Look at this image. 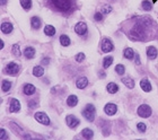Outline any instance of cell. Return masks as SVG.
<instances>
[{
  "label": "cell",
  "mask_w": 158,
  "mask_h": 140,
  "mask_svg": "<svg viewBox=\"0 0 158 140\" xmlns=\"http://www.w3.org/2000/svg\"><path fill=\"white\" fill-rule=\"evenodd\" d=\"M98 76H100L101 78H103V79H104V78L106 77V74H105L104 71H100V72H98Z\"/></svg>",
  "instance_id": "41"
},
{
  "label": "cell",
  "mask_w": 158,
  "mask_h": 140,
  "mask_svg": "<svg viewBox=\"0 0 158 140\" xmlns=\"http://www.w3.org/2000/svg\"><path fill=\"white\" fill-rule=\"evenodd\" d=\"M28 106L31 109H36L37 107V103H36V101H31L28 103Z\"/></svg>",
  "instance_id": "38"
},
{
  "label": "cell",
  "mask_w": 158,
  "mask_h": 140,
  "mask_svg": "<svg viewBox=\"0 0 158 140\" xmlns=\"http://www.w3.org/2000/svg\"><path fill=\"white\" fill-rule=\"evenodd\" d=\"M128 30L124 31L131 41L146 42L154 40L158 33V25L151 17L142 16L130 19Z\"/></svg>",
  "instance_id": "1"
},
{
  "label": "cell",
  "mask_w": 158,
  "mask_h": 140,
  "mask_svg": "<svg viewBox=\"0 0 158 140\" xmlns=\"http://www.w3.org/2000/svg\"><path fill=\"white\" fill-rule=\"evenodd\" d=\"M101 48H102V51L104 52V53H108V52H112L114 50V44L112 43L111 40H108V38H103Z\"/></svg>",
  "instance_id": "7"
},
{
  "label": "cell",
  "mask_w": 158,
  "mask_h": 140,
  "mask_svg": "<svg viewBox=\"0 0 158 140\" xmlns=\"http://www.w3.org/2000/svg\"><path fill=\"white\" fill-rule=\"evenodd\" d=\"M137 129H138L140 132H144V131H146V129H147V126H146L144 123H141V122H140V123H138V124H137Z\"/></svg>",
  "instance_id": "35"
},
{
  "label": "cell",
  "mask_w": 158,
  "mask_h": 140,
  "mask_svg": "<svg viewBox=\"0 0 158 140\" xmlns=\"http://www.w3.org/2000/svg\"><path fill=\"white\" fill-rule=\"evenodd\" d=\"M78 104V97L76 95H70L67 98V105L69 107H75Z\"/></svg>",
  "instance_id": "18"
},
{
  "label": "cell",
  "mask_w": 158,
  "mask_h": 140,
  "mask_svg": "<svg viewBox=\"0 0 158 140\" xmlns=\"http://www.w3.org/2000/svg\"><path fill=\"white\" fill-rule=\"evenodd\" d=\"M11 88V82L9 80H2V84H1V89H2V92H9Z\"/></svg>",
  "instance_id": "28"
},
{
  "label": "cell",
  "mask_w": 158,
  "mask_h": 140,
  "mask_svg": "<svg viewBox=\"0 0 158 140\" xmlns=\"http://www.w3.org/2000/svg\"><path fill=\"white\" fill-rule=\"evenodd\" d=\"M87 25L86 23L84 22H79L76 24V26H75V32L78 34V35H80V36H83V35H85L87 33Z\"/></svg>",
  "instance_id": "9"
},
{
  "label": "cell",
  "mask_w": 158,
  "mask_h": 140,
  "mask_svg": "<svg viewBox=\"0 0 158 140\" xmlns=\"http://www.w3.org/2000/svg\"><path fill=\"white\" fill-rule=\"evenodd\" d=\"M65 123H67V125H68L69 128L75 129L76 126H78L79 125L80 121H79L75 115H67V117H65Z\"/></svg>",
  "instance_id": "8"
},
{
  "label": "cell",
  "mask_w": 158,
  "mask_h": 140,
  "mask_svg": "<svg viewBox=\"0 0 158 140\" xmlns=\"http://www.w3.org/2000/svg\"><path fill=\"white\" fill-rule=\"evenodd\" d=\"M44 34L48 35V36H53L56 34V28L53 26H51V25H46L44 27Z\"/></svg>",
  "instance_id": "25"
},
{
  "label": "cell",
  "mask_w": 158,
  "mask_h": 140,
  "mask_svg": "<svg viewBox=\"0 0 158 140\" xmlns=\"http://www.w3.org/2000/svg\"><path fill=\"white\" fill-rule=\"evenodd\" d=\"M11 52H13V54H14L15 57H21V54H22L21 49H19V45L18 44L13 45V48H11Z\"/></svg>",
  "instance_id": "30"
},
{
  "label": "cell",
  "mask_w": 158,
  "mask_h": 140,
  "mask_svg": "<svg viewBox=\"0 0 158 140\" xmlns=\"http://www.w3.org/2000/svg\"><path fill=\"white\" fill-rule=\"evenodd\" d=\"M24 55L26 59H33L35 57V49L33 46H27L24 50Z\"/></svg>",
  "instance_id": "12"
},
{
  "label": "cell",
  "mask_w": 158,
  "mask_h": 140,
  "mask_svg": "<svg viewBox=\"0 0 158 140\" xmlns=\"http://www.w3.org/2000/svg\"><path fill=\"white\" fill-rule=\"evenodd\" d=\"M140 87H141V89H142L144 92H146V93L150 92L151 89H152L150 81L148 80V79H146V78H144V79H141V81H140Z\"/></svg>",
  "instance_id": "13"
},
{
  "label": "cell",
  "mask_w": 158,
  "mask_h": 140,
  "mask_svg": "<svg viewBox=\"0 0 158 140\" xmlns=\"http://www.w3.org/2000/svg\"><path fill=\"white\" fill-rule=\"evenodd\" d=\"M122 82L128 87V88L132 89L135 87V80L132 79V78H130V77H127V78H122Z\"/></svg>",
  "instance_id": "23"
},
{
  "label": "cell",
  "mask_w": 158,
  "mask_h": 140,
  "mask_svg": "<svg viewBox=\"0 0 158 140\" xmlns=\"http://www.w3.org/2000/svg\"><path fill=\"white\" fill-rule=\"evenodd\" d=\"M106 89H107V92L110 94H115L119 90V86L115 82H110V84H107V86H106Z\"/></svg>",
  "instance_id": "22"
},
{
  "label": "cell",
  "mask_w": 158,
  "mask_h": 140,
  "mask_svg": "<svg viewBox=\"0 0 158 140\" xmlns=\"http://www.w3.org/2000/svg\"><path fill=\"white\" fill-rule=\"evenodd\" d=\"M136 63L138 66L140 65V58H139V54L138 53H136Z\"/></svg>",
  "instance_id": "40"
},
{
  "label": "cell",
  "mask_w": 158,
  "mask_h": 140,
  "mask_svg": "<svg viewBox=\"0 0 158 140\" xmlns=\"http://www.w3.org/2000/svg\"><path fill=\"white\" fill-rule=\"evenodd\" d=\"M158 0H152V2H154V4H155V2H157Z\"/></svg>",
  "instance_id": "44"
},
{
  "label": "cell",
  "mask_w": 158,
  "mask_h": 140,
  "mask_svg": "<svg viewBox=\"0 0 158 140\" xmlns=\"http://www.w3.org/2000/svg\"><path fill=\"white\" fill-rule=\"evenodd\" d=\"M113 63V57H105L104 58V60H103V68L104 69H107V68H110V66Z\"/></svg>",
  "instance_id": "27"
},
{
  "label": "cell",
  "mask_w": 158,
  "mask_h": 140,
  "mask_svg": "<svg viewBox=\"0 0 158 140\" xmlns=\"http://www.w3.org/2000/svg\"><path fill=\"white\" fill-rule=\"evenodd\" d=\"M21 103L18 99L16 98H11L10 99V112L11 113H16V112H19L21 111Z\"/></svg>",
  "instance_id": "11"
},
{
  "label": "cell",
  "mask_w": 158,
  "mask_h": 140,
  "mask_svg": "<svg viewBox=\"0 0 158 140\" xmlns=\"http://www.w3.org/2000/svg\"><path fill=\"white\" fill-rule=\"evenodd\" d=\"M104 112L107 114V115H114L115 113L117 112V107H116V105L113 103H108L106 104L105 106H104Z\"/></svg>",
  "instance_id": "10"
},
{
  "label": "cell",
  "mask_w": 158,
  "mask_h": 140,
  "mask_svg": "<svg viewBox=\"0 0 158 140\" xmlns=\"http://www.w3.org/2000/svg\"><path fill=\"white\" fill-rule=\"evenodd\" d=\"M34 118H35L36 121L40 122L41 124H44V125L50 124V119H49V117H48L45 113H43V112H36Z\"/></svg>",
  "instance_id": "6"
},
{
  "label": "cell",
  "mask_w": 158,
  "mask_h": 140,
  "mask_svg": "<svg viewBox=\"0 0 158 140\" xmlns=\"http://www.w3.org/2000/svg\"><path fill=\"white\" fill-rule=\"evenodd\" d=\"M115 72L117 75H124L125 72V68L123 65H117V66L115 67Z\"/></svg>",
  "instance_id": "32"
},
{
  "label": "cell",
  "mask_w": 158,
  "mask_h": 140,
  "mask_svg": "<svg viewBox=\"0 0 158 140\" xmlns=\"http://www.w3.org/2000/svg\"><path fill=\"white\" fill-rule=\"evenodd\" d=\"M7 2H8V0H0V4H1L2 6H5Z\"/></svg>",
  "instance_id": "42"
},
{
  "label": "cell",
  "mask_w": 158,
  "mask_h": 140,
  "mask_svg": "<svg viewBox=\"0 0 158 140\" xmlns=\"http://www.w3.org/2000/svg\"><path fill=\"white\" fill-rule=\"evenodd\" d=\"M142 8H144L146 11H149V10H151V8H152V5H151L150 1L144 0V1H142Z\"/></svg>",
  "instance_id": "31"
},
{
  "label": "cell",
  "mask_w": 158,
  "mask_h": 140,
  "mask_svg": "<svg viewBox=\"0 0 158 140\" xmlns=\"http://www.w3.org/2000/svg\"><path fill=\"white\" fill-rule=\"evenodd\" d=\"M18 71H19V66L16 62H9L5 68V72L9 76H16Z\"/></svg>",
  "instance_id": "5"
},
{
  "label": "cell",
  "mask_w": 158,
  "mask_h": 140,
  "mask_svg": "<svg viewBox=\"0 0 158 140\" xmlns=\"http://www.w3.org/2000/svg\"><path fill=\"white\" fill-rule=\"evenodd\" d=\"M95 113H96V110H95V106L93 104H87L85 110L83 111L84 118L86 119L87 121H89V122H93L95 120Z\"/></svg>",
  "instance_id": "3"
},
{
  "label": "cell",
  "mask_w": 158,
  "mask_h": 140,
  "mask_svg": "<svg viewBox=\"0 0 158 140\" xmlns=\"http://www.w3.org/2000/svg\"><path fill=\"white\" fill-rule=\"evenodd\" d=\"M33 75H34L35 77H42L44 75L43 67H41V66L34 67V68H33Z\"/></svg>",
  "instance_id": "24"
},
{
  "label": "cell",
  "mask_w": 158,
  "mask_h": 140,
  "mask_svg": "<svg viewBox=\"0 0 158 140\" xmlns=\"http://www.w3.org/2000/svg\"><path fill=\"white\" fill-rule=\"evenodd\" d=\"M21 6L25 10H29L32 8V0H21Z\"/></svg>",
  "instance_id": "29"
},
{
  "label": "cell",
  "mask_w": 158,
  "mask_h": 140,
  "mask_svg": "<svg viewBox=\"0 0 158 140\" xmlns=\"http://www.w3.org/2000/svg\"><path fill=\"white\" fill-rule=\"evenodd\" d=\"M112 10H113L112 7L108 6V5H105V6H103V8H102V13H103V14H110Z\"/></svg>",
  "instance_id": "33"
},
{
  "label": "cell",
  "mask_w": 158,
  "mask_h": 140,
  "mask_svg": "<svg viewBox=\"0 0 158 140\" xmlns=\"http://www.w3.org/2000/svg\"><path fill=\"white\" fill-rule=\"evenodd\" d=\"M94 19H95L96 22H101L102 19H103V15H102V13H96V14L94 15Z\"/></svg>",
  "instance_id": "36"
},
{
  "label": "cell",
  "mask_w": 158,
  "mask_h": 140,
  "mask_svg": "<svg viewBox=\"0 0 158 140\" xmlns=\"http://www.w3.org/2000/svg\"><path fill=\"white\" fill-rule=\"evenodd\" d=\"M41 63H42V66H48V65L50 63V59H49V58H44V59L41 61Z\"/></svg>",
  "instance_id": "39"
},
{
  "label": "cell",
  "mask_w": 158,
  "mask_h": 140,
  "mask_svg": "<svg viewBox=\"0 0 158 140\" xmlns=\"http://www.w3.org/2000/svg\"><path fill=\"white\" fill-rule=\"evenodd\" d=\"M52 7L58 11L67 13L72 8V0H49Z\"/></svg>",
  "instance_id": "2"
},
{
  "label": "cell",
  "mask_w": 158,
  "mask_h": 140,
  "mask_svg": "<svg viewBox=\"0 0 158 140\" xmlns=\"http://www.w3.org/2000/svg\"><path fill=\"white\" fill-rule=\"evenodd\" d=\"M81 136H83L84 139H92L94 137V132L93 130H90L89 128H86V129H84L81 131Z\"/></svg>",
  "instance_id": "21"
},
{
  "label": "cell",
  "mask_w": 158,
  "mask_h": 140,
  "mask_svg": "<svg viewBox=\"0 0 158 140\" xmlns=\"http://www.w3.org/2000/svg\"><path fill=\"white\" fill-rule=\"evenodd\" d=\"M41 18H38V17H32V19H31V25H32V28H34V30H38L40 27H41Z\"/></svg>",
  "instance_id": "19"
},
{
  "label": "cell",
  "mask_w": 158,
  "mask_h": 140,
  "mask_svg": "<svg viewBox=\"0 0 158 140\" xmlns=\"http://www.w3.org/2000/svg\"><path fill=\"white\" fill-rule=\"evenodd\" d=\"M35 86L34 85H32V84H26L25 86H24V88H23V93L25 94V95H33L34 93H35Z\"/></svg>",
  "instance_id": "14"
},
{
  "label": "cell",
  "mask_w": 158,
  "mask_h": 140,
  "mask_svg": "<svg viewBox=\"0 0 158 140\" xmlns=\"http://www.w3.org/2000/svg\"><path fill=\"white\" fill-rule=\"evenodd\" d=\"M51 93H52V94H54V93H56V88H52V89H51Z\"/></svg>",
  "instance_id": "43"
},
{
  "label": "cell",
  "mask_w": 158,
  "mask_h": 140,
  "mask_svg": "<svg viewBox=\"0 0 158 140\" xmlns=\"http://www.w3.org/2000/svg\"><path fill=\"white\" fill-rule=\"evenodd\" d=\"M75 59H76V61L79 62V63H80V62H83V61L85 60V53H81V52H80V53H78V54L76 55V58H75Z\"/></svg>",
  "instance_id": "34"
},
{
  "label": "cell",
  "mask_w": 158,
  "mask_h": 140,
  "mask_svg": "<svg viewBox=\"0 0 158 140\" xmlns=\"http://www.w3.org/2000/svg\"><path fill=\"white\" fill-rule=\"evenodd\" d=\"M60 43L62 46H69L70 43H71V41H70V38L68 35H61L60 36Z\"/></svg>",
  "instance_id": "26"
},
{
  "label": "cell",
  "mask_w": 158,
  "mask_h": 140,
  "mask_svg": "<svg viewBox=\"0 0 158 140\" xmlns=\"http://www.w3.org/2000/svg\"><path fill=\"white\" fill-rule=\"evenodd\" d=\"M87 85H88V79H87L86 77H80L78 80H77V82H76V86H77L78 89L86 88Z\"/></svg>",
  "instance_id": "16"
},
{
  "label": "cell",
  "mask_w": 158,
  "mask_h": 140,
  "mask_svg": "<svg viewBox=\"0 0 158 140\" xmlns=\"http://www.w3.org/2000/svg\"><path fill=\"white\" fill-rule=\"evenodd\" d=\"M147 55H148V58L150 60H154L157 58L158 55V51L156 48H154V46H149L148 49H147Z\"/></svg>",
  "instance_id": "17"
},
{
  "label": "cell",
  "mask_w": 158,
  "mask_h": 140,
  "mask_svg": "<svg viewBox=\"0 0 158 140\" xmlns=\"http://www.w3.org/2000/svg\"><path fill=\"white\" fill-rule=\"evenodd\" d=\"M123 55H124L125 59L132 60L133 57H135V51H133L131 48H127V49H124V51H123Z\"/></svg>",
  "instance_id": "20"
},
{
  "label": "cell",
  "mask_w": 158,
  "mask_h": 140,
  "mask_svg": "<svg viewBox=\"0 0 158 140\" xmlns=\"http://www.w3.org/2000/svg\"><path fill=\"white\" fill-rule=\"evenodd\" d=\"M138 115L139 117H141V118L144 119H147L149 118L151 115V113H152V111H151V107L149 105H147V104H142V105H140L139 107H138Z\"/></svg>",
  "instance_id": "4"
},
{
  "label": "cell",
  "mask_w": 158,
  "mask_h": 140,
  "mask_svg": "<svg viewBox=\"0 0 158 140\" xmlns=\"http://www.w3.org/2000/svg\"><path fill=\"white\" fill-rule=\"evenodd\" d=\"M0 132H1V134H0V139H8L7 137V133H6V131H5V129H1L0 130Z\"/></svg>",
  "instance_id": "37"
},
{
  "label": "cell",
  "mask_w": 158,
  "mask_h": 140,
  "mask_svg": "<svg viewBox=\"0 0 158 140\" xmlns=\"http://www.w3.org/2000/svg\"><path fill=\"white\" fill-rule=\"evenodd\" d=\"M14 30V27H13V25L10 24V23L8 22H5L1 24V32L4 33V34H9V33H11Z\"/></svg>",
  "instance_id": "15"
}]
</instances>
